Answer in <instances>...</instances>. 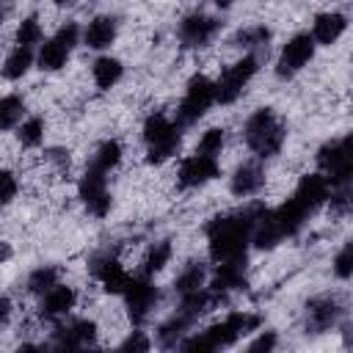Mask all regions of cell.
Segmentation results:
<instances>
[{
  "label": "cell",
  "mask_w": 353,
  "mask_h": 353,
  "mask_svg": "<svg viewBox=\"0 0 353 353\" xmlns=\"http://www.w3.org/2000/svg\"><path fill=\"white\" fill-rule=\"evenodd\" d=\"M265 207L262 204H248L237 212H223L207 223V245L210 256L215 262H232V259H245L248 243H251V229L254 221L259 218Z\"/></svg>",
  "instance_id": "cell-1"
},
{
  "label": "cell",
  "mask_w": 353,
  "mask_h": 353,
  "mask_svg": "<svg viewBox=\"0 0 353 353\" xmlns=\"http://www.w3.org/2000/svg\"><path fill=\"white\" fill-rule=\"evenodd\" d=\"M243 138L245 146L256 154V157H276L287 141V127L279 121V116L273 113V108H259L245 119L243 127Z\"/></svg>",
  "instance_id": "cell-2"
},
{
  "label": "cell",
  "mask_w": 353,
  "mask_h": 353,
  "mask_svg": "<svg viewBox=\"0 0 353 353\" xmlns=\"http://www.w3.org/2000/svg\"><path fill=\"white\" fill-rule=\"evenodd\" d=\"M182 141V127L171 121L163 113H152L143 121V143H146V160L149 163H163L171 154H176Z\"/></svg>",
  "instance_id": "cell-3"
},
{
  "label": "cell",
  "mask_w": 353,
  "mask_h": 353,
  "mask_svg": "<svg viewBox=\"0 0 353 353\" xmlns=\"http://www.w3.org/2000/svg\"><path fill=\"white\" fill-rule=\"evenodd\" d=\"M317 165H320V174L328 179L331 188L350 185V176H353V141H350V135H342V138L323 143L317 149Z\"/></svg>",
  "instance_id": "cell-4"
},
{
  "label": "cell",
  "mask_w": 353,
  "mask_h": 353,
  "mask_svg": "<svg viewBox=\"0 0 353 353\" xmlns=\"http://www.w3.org/2000/svg\"><path fill=\"white\" fill-rule=\"evenodd\" d=\"M215 102V83L204 74H193L188 88H185V97L176 108V124L179 127H190L196 124L207 110L210 105Z\"/></svg>",
  "instance_id": "cell-5"
},
{
  "label": "cell",
  "mask_w": 353,
  "mask_h": 353,
  "mask_svg": "<svg viewBox=\"0 0 353 353\" xmlns=\"http://www.w3.org/2000/svg\"><path fill=\"white\" fill-rule=\"evenodd\" d=\"M256 69H259V55H243L240 61H234L232 66H226L223 74H221V80L215 83V102L232 105L243 94V88L248 85V80L256 74Z\"/></svg>",
  "instance_id": "cell-6"
},
{
  "label": "cell",
  "mask_w": 353,
  "mask_h": 353,
  "mask_svg": "<svg viewBox=\"0 0 353 353\" xmlns=\"http://www.w3.org/2000/svg\"><path fill=\"white\" fill-rule=\"evenodd\" d=\"M259 325H262V317H259V314L232 312V314H226L221 323L210 325V328L201 331V334H204V339L210 342V347L218 350V347H229V345H234L243 334H248V331H254V328H259Z\"/></svg>",
  "instance_id": "cell-7"
},
{
  "label": "cell",
  "mask_w": 353,
  "mask_h": 353,
  "mask_svg": "<svg viewBox=\"0 0 353 353\" xmlns=\"http://www.w3.org/2000/svg\"><path fill=\"white\" fill-rule=\"evenodd\" d=\"M80 39V28L77 22H66L58 28V33L52 39H47L41 44V52H39V69L44 72H58L66 66L69 55H72V47L77 44Z\"/></svg>",
  "instance_id": "cell-8"
},
{
  "label": "cell",
  "mask_w": 353,
  "mask_h": 353,
  "mask_svg": "<svg viewBox=\"0 0 353 353\" xmlns=\"http://www.w3.org/2000/svg\"><path fill=\"white\" fill-rule=\"evenodd\" d=\"M121 295H124V303H127V314H130V320L135 325H141L152 314V309L157 306V301H160V292L149 281V276H138V279L130 276V281H127V287H124Z\"/></svg>",
  "instance_id": "cell-9"
},
{
  "label": "cell",
  "mask_w": 353,
  "mask_h": 353,
  "mask_svg": "<svg viewBox=\"0 0 353 353\" xmlns=\"http://www.w3.org/2000/svg\"><path fill=\"white\" fill-rule=\"evenodd\" d=\"M77 193L85 204V210L94 215V218H105L110 212V190H108V179H105V171L88 165L85 174L80 176V185H77Z\"/></svg>",
  "instance_id": "cell-10"
},
{
  "label": "cell",
  "mask_w": 353,
  "mask_h": 353,
  "mask_svg": "<svg viewBox=\"0 0 353 353\" xmlns=\"http://www.w3.org/2000/svg\"><path fill=\"white\" fill-rule=\"evenodd\" d=\"M312 58H314V39H312L309 33H295V36L284 44V50H281V55H279L276 74H279L281 80H287V77L298 74Z\"/></svg>",
  "instance_id": "cell-11"
},
{
  "label": "cell",
  "mask_w": 353,
  "mask_h": 353,
  "mask_svg": "<svg viewBox=\"0 0 353 353\" xmlns=\"http://www.w3.org/2000/svg\"><path fill=\"white\" fill-rule=\"evenodd\" d=\"M218 174H221L218 160L196 152V154H190V157H185V160L179 163V168H176V185H179L182 190L201 188V185H207L210 179H215Z\"/></svg>",
  "instance_id": "cell-12"
},
{
  "label": "cell",
  "mask_w": 353,
  "mask_h": 353,
  "mask_svg": "<svg viewBox=\"0 0 353 353\" xmlns=\"http://www.w3.org/2000/svg\"><path fill=\"white\" fill-rule=\"evenodd\" d=\"M223 28L221 19L215 17H207V14H188L182 22H179V41L185 47H207L218 30Z\"/></svg>",
  "instance_id": "cell-13"
},
{
  "label": "cell",
  "mask_w": 353,
  "mask_h": 353,
  "mask_svg": "<svg viewBox=\"0 0 353 353\" xmlns=\"http://www.w3.org/2000/svg\"><path fill=\"white\" fill-rule=\"evenodd\" d=\"M339 314H342V306L334 295H314L306 303V331H312V334L331 331L336 325Z\"/></svg>",
  "instance_id": "cell-14"
},
{
  "label": "cell",
  "mask_w": 353,
  "mask_h": 353,
  "mask_svg": "<svg viewBox=\"0 0 353 353\" xmlns=\"http://www.w3.org/2000/svg\"><path fill=\"white\" fill-rule=\"evenodd\" d=\"M328 193H331V185L323 174H306V176H301L298 188L292 190V199L312 215L314 210H320L328 201Z\"/></svg>",
  "instance_id": "cell-15"
},
{
  "label": "cell",
  "mask_w": 353,
  "mask_h": 353,
  "mask_svg": "<svg viewBox=\"0 0 353 353\" xmlns=\"http://www.w3.org/2000/svg\"><path fill=\"white\" fill-rule=\"evenodd\" d=\"M97 342V323L94 320H72L69 325H58L52 334V345L55 347H88Z\"/></svg>",
  "instance_id": "cell-16"
},
{
  "label": "cell",
  "mask_w": 353,
  "mask_h": 353,
  "mask_svg": "<svg viewBox=\"0 0 353 353\" xmlns=\"http://www.w3.org/2000/svg\"><path fill=\"white\" fill-rule=\"evenodd\" d=\"M91 273H94V279H97L108 292H116V295H121L124 287H127V281H130V273H127L113 256H108V254L91 259Z\"/></svg>",
  "instance_id": "cell-17"
},
{
  "label": "cell",
  "mask_w": 353,
  "mask_h": 353,
  "mask_svg": "<svg viewBox=\"0 0 353 353\" xmlns=\"http://www.w3.org/2000/svg\"><path fill=\"white\" fill-rule=\"evenodd\" d=\"M74 301H77V292L66 284H55L50 287L44 295H41V306H39V314L44 320H58V317H66L72 309H74Z\"/></svg>",
  "instance_id": "cell-18"
},
{
  "label": "cell",
  "mask_w": 353,
  "mask_h": 353,
  "mask_svg": "<svg viewBox=\"0 0 353 353\" xmlns=\"http://www.w3.org/2000/svg\"><path fill=\"white\" fill-rule=\"evenodd\" d=\"M262 185H265V168L259 163H243V165H237V171L229 179V190L234 196H240V199L259 193Z\"/></svg>",
  "instance_id": "cell-19"
},
{
  "label": "cell",
  "mask_w": 353,
  "mask_h": 353,
  "mask_svg": "<svg viewBox=\"0 0 353 353\" xmlns=\"http://www.w3.org/2000/svg\"><path fill=\"white\" fill-rule=\"evenodd\" d=\"M245 287V259H232V262H218L210 290L226 295L232 290H243Z\"/></svg>",
  "instance_id": "cell-20"
},
{
  "label": "cell",
  "mask_w": 353,
  "mask_h": 353,
  "mask_svg": "<svg viewBox=\"0 0 353 353\" xmlns=\"http://www.w3.org/2000/svg\"><path fill=\"white\" fill-rule=\"evenodd\" d=\"M347 28V17L339 14V11H325V14H317L314 22H312V39L314 44H334Z\"/></svg>",
  "instance_id": "cell-21"
},
{
  "label": "cell",
  "mask_w": 353,
  "mask_h": 353,
  "mask_svg": "<svg viewBox=\"0 0 353 353\" xmlns=\"http://www.w3.org/2000/svg\"><path fill=\"white\" fill-rule=\"evenodd\" d=\"M116 30H119V25H116L113 17H94L85 28V33H83V41H85L88 50H105V47L113 44Z\"/></svg>",
  "instance_id": "cell-22"
},
{
  "label": "cell",
  "mask_w": 353,
  "mask_h": 353,
  "mask_svg": "<svg viewBox=\"0 0 353 353\" xmlns=\"http://www.w3.org/2000/svg\"><path fill=\"white\" fill-rule=\"evenodd\" d=\"M121 74H124L121 61H119V58H110V55L97 58V61H94V66H91V77H94L97 88H102V91L113 88V85L121 80Z\"/></svg>",
  "instance_id": "cell-23"
},
{
  "label": "cell",
  "mask_w": 353,
  "mask_h": 353,
  "mask_svg": "<svg viewBox=\"0 0 353 353\" xmlns=\"http://www.w3.org/2000/svg\"><path fill=\"white\" fill-rule=\"evenodd\" d=\"M190 323H193V320L176 309V314L160 325V331H157V345H160V347H176V342L185 336V331L190 328Z\"/></svg>",
  "instance_id": "cell-24"
},
{
  "label": "cell",
  "mask_w": 353,
  "mask_h": 353,
  "mask_svg": "<svg viewBox=\"0 0 353 353\" xmlns=\"http://www.w3.org/2000/svg\"><path fill=\"white\" fill-rule=\"evenodd\" d=\"M30 66H33V52H30V47H19V44H17V50H11L8 58H6V63H3V77H6V80H19V77L28 74Z\"/></svg>",
  "instance_id": "cell-25"
},
{
  "label": "cell",
  "mask_w": 353,
  "mask_h": 353,
  "mask_svg": "<svg viewBox=\"0 0 353 353\" xmlns=\"http://www.w3.org/2000/svg\"><path fill=\"white\" fill-rule=\"evenodd\" d=\"M204 279H207V268H204L201 262H188V265L182 268V273L176 276L174 290H176L179 295L196 292V290H201V287H204Z\"/></svg>",
  "instance_id": "cell-26"
},
{
  "label": "cell",
  "mask_w": 353,
  "mask_h": 353,
  "mask_svg": "<svg viewBox=\"0 0 353 353\" xmlns=\"http://www.w3.org/2000/svg\"><path fill=\"white\" fill-rule=\"evenodd\" d=\"M119 160H121V143H119V141H102V143L97 146L94 157H91V165L108 174L110 168L119 165Z\"/></svg>",
  "instance_id": "cell-27"
},
{
  "label": "cell",
  "mask_w": 353,
  "mask_h": 353,
  "mask_svg": "<svg viewBox=\"0 0 353 353\" xmlns=\"http://www.w3.org/2000/svg\"><path fill=\"white\" fill-rule=\"evenodd\" d=\"M22 116H25V102H22V97L8 94V97L0 99V130L17 127V124L22 121Z\"/></svg>",
  "instance_id": "cell-28"
},
{
  "label": "cell",
  "mask_w": 353,
  "mask_h": 353,
  "mask_svg": "<svg viewBox=\"0 0 353 353\" xmlns=\"http://www.w3.org/2000/svg\"><path fill=\"white\" fill-rule=\"evenodd\" d=\"M171 254H174V248H171V243L168 240H157L152 248H149V254H146V259H143V276H152V273H160L165 265H168V259H171Z\"/></svg>",
  "instance_id": "cell-29"
},
{
  "label": "cell",
  "mask_w": 353,
  "mask_h": 353,
  "mask_svg": "<svg viewBox=\"0 0 353 353\" xmlns=\"http://www.w3.org/2000/svg\"><path fill=\"white\" fill-rule=\"evenodd\" d=\"M55 284H58V268H52V265H41L28 276V292H33V295H44Z\"/></svg>",
  "instance_id": "cell-30"
},
{
  "label": "cell",
  "mask_w": 353,
  "mask_h": 353,
  "mask_svg": "<svg viewBox=\"0 0 353 353\" xmlns=\"http://www.w3.org/2000/svg\"><path fill=\"white\" fill-rule=\"evenodd\" d=\"M268 41H270V30L265 25H251V28H245L234 36V44L245 47V50H265Z\"/></svg>",
  "instance_id": "cell-31"
},
{
  "label": "cell",
  "mask_w": 353,
  "mask_h": 353,
  "mask_svg": "<svg viewBox=\"0 0 353 353\" xmlns=\"http://www.w3.org/2000/svg\"><path fill=\"white\" fill-rule=\"evenodd\" d=\"M41 141H44V119L33 116V119L22 121V127H19V143L25 149H36Z\"/></svg>",
  "instance_id": "cell-32"
},
{
  "label": "cell",
  "mask_w": 353,
  "mask_h": 353,
  "mask_svg": "<svg viewBox=\"0 0 353 353\" xmlns=\"http://www.w3.org/2000/svg\"><path fill=\"white\" fill-rule=\"evenodd\" d=\"M41 25H39V19L36 17H25L19 25H17V44L19 47H33V44H39L41 41Z\"/></svg>",
  "instance_id": "cell-33"
},
{
  "label": "cell",
  "mask_w": 353,
  "mask_h": 353,
  "mask_svg": "<svg viewBox=\"0 0 353 353\" xmlns=\"http://www.w3.org/2000/svg\"><path fill=\"white\" fill-rule=\"evenodd\" d=\"M221 149H223V130H221V127L204 130V135L199 138L196 152H199V154H207V157H218Z\"/></svg>",
  "instance_id": "cell-34"
},
{
  "label": "cell",
  "mask_w": 353,
  "mask_h": 353,
  "mask_svg": "<svg viewBox=\"0 0 353 353\" xmlns=\"http://www.w3.org/2000/svg\"><path fill=\"white\" fill-rule=\"evenodd\" d=\"M334 276L342 279V281H347L353 276V245L350 243H345L342 251L336 254V259H334Z\"/></svg>",
  "instance_id": "cell-35"
},
{
  "label": "cell",
  "mask_w": 353,
  "mask_h": 353,
  "mask_svg": "<svg viewBox=\"0 0 353 353\" xmlns=\"http://www.w3.org/2000/svg\"><path fill=\"white\" fill-rule=\"evenodd\" d=\"M17 190H19V182H17V176H14L11 171L0 168V207L11 204V199L17 196Z\"/></svg>",
  "instance_id": "cell-36"
},
{
  "label": "cell",
  "mask_w": 353,
  "mask_h": 353,
  "mask_svg": "<svg viewBox=\"0 0 353 353\" xmlns=\"http://www.w3.org/2000/svg\"><path fill=\"white\" fill-rule=\"evenodd\" d=\"M328 201H331V212L334 215H345L350 210V185H342L334 193H328Z\"/></svg>",
  "instance_id": "cell-37"
},
{
  "label": "cell",
  "mask_w": 353,
  "mask_h": 353,
  "mask_svg": "<svg viewBox=\"0 0 353 353\" xmlns=\"http://www.w3.org/2000/svg\"><path fill=\"white\" fill-rule=\"evenodd\" d=\"M276 342H279L276 331H265V334H259V336L248 345V350H251V353H259V350H265V353H268V350H273V347H276Z\"/></svg>",
  "instance_id": "cell-38"
},
{
  "label": "cell",
  "mask_w": 353,
  "mask_h": 353,
  "mask_svg": "<svg viewBox=\"0 0 353 353\" xmlns=\"http://www.w3.org/2000/svg\"><path fill=\"white\" fill-rule=\"evenodd\" d=\"M121 350H149V339L141 331H135L121 342Z\"/></svg>",
  "instance_id": "cell-39"
},
{
  "label": "cell",
  "mask_w": 353,
  "mask_h": 353,
  "mask_svg": "<svg viewBox=\"0 0 353 353\" xmlns=\"http://www.w3.org/2000/svg\"><path fill=\"white\" fill-rule=\"evenodd\" d=\"M8 317H11V301L6 295H0V328L8 323Z\"/></svg>",
  "instance_id": "cell-40"
},
{
  "label": "cell",
  "mask_w": 353,
  "mask_h": 353,
  "mask_svg": "<svg viewBox=\"0 0 353 353\" xmlns=\"http://www.w3.org/2000/svg\"><path fill=\"white\" fill-rule=\"evenodd\" d=\"M8 256H11L8 245H6V243H0V262H3V259H8Z\"/></svg>",
  "instance_id": "cell-41"
},
{
  "label": "cell",
  "mask_w": 353,
  "mask_h": 353,
  "mask_svg": "<svg viewBox=\"0 0 353 353\" xmlns=\"http://www.w3.org/2000/svg\"><path fill=\"white\" fill-rule=\"evenodd\" d=\"M212 3H215V6H218V8H229V6H232V3H234V0H212Z\"/></svg>",
  "instance_id": "cell-42"
},
{
  "label": "cell",
  "mask_w": 353,
  "mask_h": 353,
  "mask_svg": "<svg viewBox=\"0 0 353 353\" xmlns=\"http://www.w3.org/2000/svg\"><path fill=\"white\" fill-rule=\"evenodd\" d=\"M55 6H69V3H74V0H52Z\"/></svg>",
  "instance_id": "cell-43"
}]
</instances>
